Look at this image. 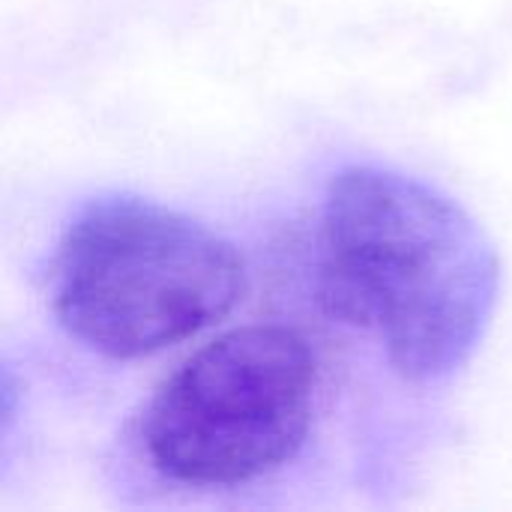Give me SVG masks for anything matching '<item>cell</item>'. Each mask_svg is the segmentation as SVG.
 I'll list each match as a JSON object with an SVG mask.
<instances>
[{
  "mask_svg": "<svg viewBox=\"0 0 512 512\" xmlns=\"http://www.w3.org/2000/svg\"><path fill=\"white\" fill-rule=\"evenodd\" d=\"M501 258L444 189L378 162L339 168L324 192L315 252L321 309L375 336L417 387L456 378L501 300Z\"/></svg>",
  "mask_w": 512,
  "mask_h": 512,
  "instance_id": "cell-1",
  "label": "cell"
},
{
  "mask_svg": "<svg viewBox=\"0 0 512 512\" xmlns=\"http://www.w3.org/2000/svg\"><path fill=\"white\" fill-rule=\"evenodd\" d=\"M246 291V261L228 237L138 195L87 201L48 267L57 324L108 360L174 348L225 321Z\"/></svg>",
  "mask_w": 512,
  "mask_h": 512,
  "instance_id": "cell-2",
  "label": "cell"
},
{
  "mask_svg": "<svg viewBox=\"0 0 512 512\" xmlns=\"http://www.w3.org/2000/svg\"><path fill=\"white\" fill-rule=\"evenodd\" d=\"M321 396L306 333L234 327L189 354L150 396L138 444L165 483L219 492L258 483L300 456Z\"/></svg>",
  "mask_w": 512,
  "mask_h": 512,
  "instance_id": "cell-3",
  "label": "cell"
}]
</instances>
